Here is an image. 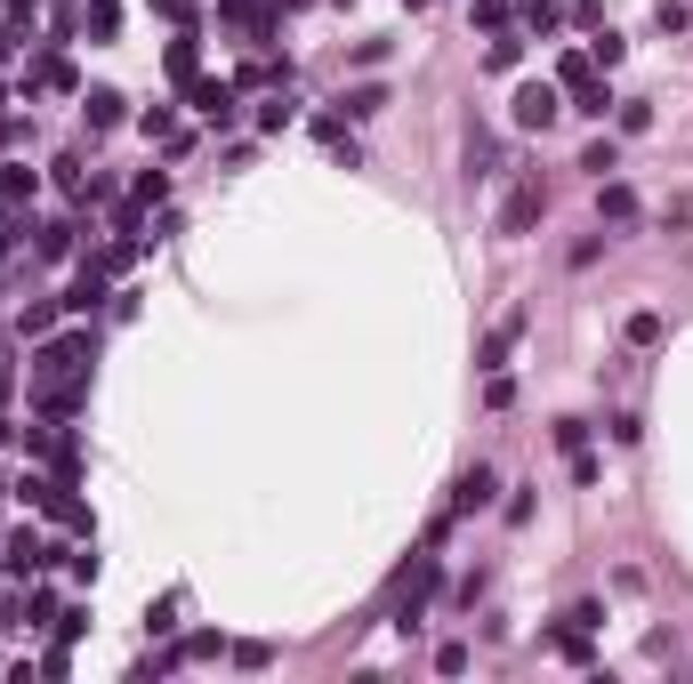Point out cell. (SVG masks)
<instances>
[{
  "label": "cell",
  "instance_id": "6da1fadb",
  "mask_svg": "<svg viewBox=\"0 0 693 684\" xmlns=\"http://www.w3.org/2000/svg\"><path fill=\"white\" fill-rule=\"evenodd\" d=\"M516 121H524V130H540V121H557V89H540V81H533V89L516 97Z\"/></svg>",
  "mask_w": 693,
  "mask_h": 684
},
{
  "label": "cell",
  "instance_id": "7a4b0ae2",
  "mask_svg": "<svg viewBox=\"0 0 693 684\" xmlns=\"http://www.w3.org/2000/svg\"><path fill=\"white\" fill-rule=\"evenodd\" d=\"M533 218H540V194H533V185H524V194L508 201V234H524V225H533Z\"/></svg>",
  "mask_w": 693,
  "mask_h": 684
},
{
  "label": "cell",
  "instance_id": "3957f363",
  "mask_svg": "<svg viewBox=\"0 0 693 684\" xmlns=\"http://www.w3.org/2000/svg\"><path fill=\"white\" fill-rule=\"evenodd\" d=\"M484 500H493V475L476 467V475H467V484H460V508H484Z\"/></svg>",
  "mask_w": 693,
  "mask_h": 684
}]
</instances>
